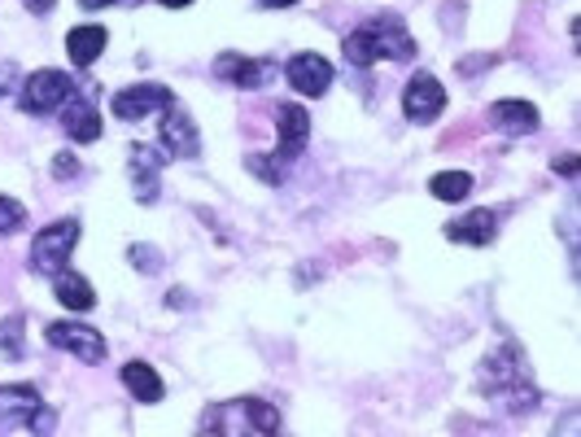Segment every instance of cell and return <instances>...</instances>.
I'll list each match as a JSON object with an SVG mask.
<instances>
[{"label": "cell", "mask_w": 581, "mask_h": 437, "mask_svg": "<svg viewBox=\"0 0 581 437\" xmlns=\"http://www.w3.org/2000/svg\"><path fill=\"white\" fill-rule=\"evenodd\" d=\"M307 141H311V114H307V105L280 101V145H276V154H271V158L249 154L246 167L258 175L262 184H280L284 171H289V163H298V158L307 154Z\"/></svg>", "instance_id": "obj_3"}, {"label": "cell", "mask_w": 581, "mask_h": 437, "mask_svg": "<svg viewBox=\"0 0 581 437\" xmlns=\"http://www.w3.org/2000/svg\"><path fill=\"white\" fill-rule=\"evenodd\" d=\"M87 13H96V9H110V4H132V0H80Z\"/></svg>", "instance_id": "obj_29"}, {"label": "cell", "mask_w": 581, "mask_h": 437, "mask_svg": "<svg viewBox=\"0 0 581 437\" xmlns=\"http://www.w3.org/2000/svg\"><path fill=\"white\" fill-rule=\"evenodd\" d=\"M158 154L154 149H132V193H136V201H145V206H154L158 201Z\"/></svg>", "instance_id": "obj_18"}, {"label": "cell", "mask_w": 581, "mask_h": 437, "mask_svg": "<svg viewBox=\"0 0 581 437\" xmlns=\"http://www.w3.org/2000/svg\"><path fill=\"white\" fill-rule=\"evenodd\" d=\"M490 123H495V132L502 136H529V132H538V105L533 101H516V96H507V101H495L490 105Z\"/></svg>", "instance_id": "obj_14"}, {"label": "cell", "mask_w": 581, "mask_h": 437, "mask_svg": "<svg viewBox=\"0 0 581 437\" xmlns=\"http://www.w3.org/2000/svg\"><path fill=\"white\" fill-rule=\"evenodd\" d=\"M428 193L437 197V201H464L468 193H473V175L468 171H437L428 179Z\"/></svg>", "instance_id": "obj_21"}, {"label": "cell", "mask_w": 581, "mask_h": 437, "mask_svg": "<svg viewBox=\"0 0 581 437\" xmlns=\"http://www.w3.org/2000/svg\"><path fill=\"white\" fill-rule=\"evenodd\" d=\"M62 127H66V136L80 141V145L101 141V110H96V101H92V96H71L66 110H62Z\"/></svg>", "instance_id": "obj_16"}, {"label": "cell", "mask_w": 581, "mask_h": 437, "mask_svg": "<svg viewBox=\"0 0 581 437\" xmlns=\"http://www.w3.org/2000/svg\"><path fill=\"white\" fill-rule=\"evenodd\" d=\"M215 75L219 80H228V84L246 87V92H253V87H267L276 75H280V66L276 62H267V58H246V53H219L215 58Z\"/></svg>", "instance_id": "obj_12"}, {"label": "cell", "mask_w": 581, "mask_h": 437, "mask_svg": "<svg viewBox=\"0 0 581 437\" xmlns=\"http://www.w3.org/2000/svg\"><path fill=\"white\" fill-rule=\"evenodd\" d=\"M495 237H498L495 210H468L464 219L446 223V241H455V246H490Z\"/></svg>", "instance_id": "obj_15"}, {"label": "cell", "mask_w": 581, "mask_h": 437, "mask_svg": "<svg viewBox=\"0 0 581 437\" xmlns=\"http://www.w3.org/2000/svg\"><path fill=\"white\" fill-rule=\"evenodd\" d=\"M13 87H18V66H13V62H4V66H0V96H9Z\"/></svg>", "instance_id": "obj_26"}, {"label": "cell", "mask_w": 581, "mask_h": 437, "mask_svg": "<svg viewBox=\"0 0 581 437\" xmlns=\"http://www.w3.org/2000/svg\"><path fill=\"white\" fill-rule=\"evenodd\" d=\"M0 434H58V412L35 385H0Z\"/></svg>", "instance_id": "obj_5"}, {"label": "cell", "mask_w": 581, "mask_h": 437, "mask_svg": "<svg viewBox=\"0 0 581 437\" xmlns=\"http://www.w3.org/2000/svg\"><path fill=\"white\" fill-rule=\"evenodd\" d=\"M80 171L83 167H80V158H75V154H66V149H62V154L53 158V175H58V179H75Z\"/></svg>", "instance_id": "obj_25"}, {"label": "cell", "mask_w": 581, "mask_h": 437, "mask_svg": "<svg viewBox=\"0 0 581 437\" xmlns=\"http://www.w3.org/2000/svg\"><path fill=\"white\" fill-rule=\"evenodd\" d=\"M22 333H27V315H9L4 324H0V350H4V358L9 363H18L27 346H22Z\"/></svg>", "instance_id": "obj_22"}, {"label": "cell", "mask_w": 581, "mask_h": 437, "mask_svg": "<svg viewBox=\"0 0 581 437\" xmlns=\"http://www.w3.org/2000/svg\"><path fill=\"white\" fill-rule=\"evenodd\" d=\"M573 171H578V154H564V158H556V175H569V179H573Z\"/></svg>", "instance_id": "obj_27"}, {"label": "cell", "mask_w": 581, "mask_h": 437, "mask_svg": "<svg viewBox=\"0 0 581 437\" xmlns=\"http://www.w3.org/2000/svg\"><path fill=\"white\" fill-rule=\"evenodd\" d=\"M481 394L502 398L507 412H529L538 403V389L529 381V367H525L520 350L516 346L490 350V358L481 363Z\"/></svg>", "instance_id": "obj_4"}, {"label": "cell", "mask_w": 581, "mask_h": 437, "mask_svg": "<svg viewBox=\"0 0 581 437\" xmlns=\"http://www.w3.org/2000/svg\"><path fill=\"white\" fill-rule=\"evenodd\" d=\"M44 342L53 350H66L75 354L80 363H101L110 350H105V337L92 329V324H80V320H62V324H49L44 329Z\"/></svg>", "instance_id": "obj_10"}, {"label": "cell", "mask_w": 581, "mask_h": 437, "mask_svg": "<svg viewBox=\"0 0 581 437\" xmlns=\"http://www.w3.org/2000/svg\"><path fill=\"white\" fill-rule=\"evenodd\" d=\"M127 262L141 267V271H158V267H163V259H158L149 246H132V250H127Z\"/></svg>", "instance_id": "obj_24"}, {"label": "cell", "mask_w": 581, "mask_h": 437, "mask_svg": "<svg viewBox=\"0 0 581 437\" xmlns=\"http://www.w3.org/2000/svg\"><path fill=\"white\" fill-rule=\"evenodd\" d=\"M262 9H289V4H298V0H258Z\"/></svg>", "instance_id": "obj_30"}, {"label": "cell", "mask_w": 581, "mask_h": 437, "mask_svg": "<svg viewBox=\"0 0 581 437\" xmlns=\"http://www.w3.org/2000/svg\"><path fill=\"white\" fill-rule=\"evenodd\" d=\"M22 223H27V210H22V201L0 193V237H13Z\"/></svg>", "instance_id": "obj_23"}, {"label": "cell", "mask_w": 581, "mask_h": 437, "mask_svg": "<svg viewBox=\"0 0 581 437\" xmlns=\"http://www.w3.org/2000/svg\"><path fill=\"white\" fill-rule=\"evenodd\" d=\"M284 429L280 412L262 398H228L201 412V434H224V437H271Z\"/></svg>", "instance_id": "obj_2"}, {"label": "cell", "mask_w": 581, "mask_h": 437, "mask_svg": "<svg viewBox=\"0 0 581 437\" xmlns=\"http://www.w3.org/2000/svg\"><path fill=\"white\" fill-rule=\"evenodd\" d=\"M158 141H163L166 158H197V154H201V132H197L193 114H188L179 101H170V105L163 110Z\"/></svg>", "instance_id": "obj_11"}, {"label": "cell", "mask_w": 581, "mask_h": 437, "mask_svg": "<svg viewBox=\"0 0 581 437\" xmlns=\"http://www.w3.org/2000/svg\"><path fill=\"white\" fill-rule=\"evenodd\" d=\"M53 298H58L66 311H92V306H96V293H92V284L83 280L80 271H71V267L53 275Z\"/></svg>", "instance_id": "obj_20"}, {"label": "cell", "mask_w": 581, "mask_h": 437, "mask_svg": "<svg viewBox=\"0 0 581 437\" xmlns=\"http://www.w3.org/2000/svg\"><path fill=\"white\" fill-rule=\"evenodd\" d=\"M22 4H27L35 18H44V13H53V9H58V0H22Z\"/></svg>", "instance_id": "obj_28"}, {"label": "cell", "mask_w": 581, "mask_h": 437, "mask_svg": "<svg viewBox=\"0 0 581 437\" xmlns=\"http://www.w3.org/2000/svg\"><path fill=\"white\" fill-rule=\"evenodd\" d=\"M123 385H127V394L136 398V403H145V407H154V403H163L166 398V385L163 376L149 367V363H141V358H132V363H123Z\"/></svg>", "instance_id": "obj_17"}, {"label": "cell", "mask_w": 581, "mask_h": 437, "mask_svg": "<svg viewBox=\"0 0 581 437\" xmlns=\"http://www.w3.org/2000/svg\"><path fill=\"white\" fill-rule=\"evenodd\" d=\"M158 4H166V9H188L193 0H158Z\"/></svg>", "instance_id": "obj_31"}, {"label": "cell", "mask_w": 581, "mask_h": 437, "mask_svg": "<svg viewBox=\"0 0 581 437\" xmlns=\"http://www.w3.org/2000/svg\"><path fill=\"white\" fill-rule=\"evenodd\" d=\"M170 101H175V92L166 84H132V87H118V92H114L110 110H114L118 123H141V118L163 114Z\"/></svg>", "instance_id": "obj_8"}, {"label": "cell", "mask_w": 581, "mask_h": 437, "mask_svg": "<svg viewBox=\"0 0 581 437\" xmlns=\"http://www.w3.org/2000/svg\"><path fill=\"white\" fill-rule=\"evenodd\" d=\"M284 80L293 84V92L315 101V96H324L332 87V62L320 58V53H293L289 66H284Z\"/></svg>", "instance_id": "obj_13"}, {"label": "cell", "mask_w": 581, "mask_h": 437, "mask_svg": "<svg viewBox=\"0 0 581 437\" xmlns=\"http://www.w3.org/2000/svg\"><path fill=\"white\" fill-rule=\"evenodd\" d=\"M442 110H446V87L437 75H428V71H415L407 87H403V114H407V123H419V127H428V123H437L442 118Z\"/></svg>", "instance_id": "obj_9"}, {"label": "cell", "mask_w": 581, "mask_h": 437, "mask_svg": "<svg viewBox=\"0 0 581 437\" xmlns=\"http://www.w3.org/2000/svg\"><path fill=\"white\" fill-rule=\"evenodd\" d=\"M75 96V80L66 75V71H35L27 84H22V92H18V101H22V110L27 114H35V118H49L58 105H66Z\"/></svg>", "instance_id": "obj_7"}, {"label": "cell", "mask_w": 581, "mask_h": 437, "mask_svg": "<svg viewBox=\"0 0 581 437\" xmlns=\"http://www.w3.org/2000/svg\"><path fill=\"white\" fill-rule=\"evenodd\" d=\"M80 232L83 223L80 219H58V223H49V228H40L35 232V246H31V271L35 275H58V271H66L71 267V254H75V246H80Z\"/></svg>", "instance_id": "obj_6"}, {"label": "cell", "mask_w": 581, "mask_h": 437, "mask_svg": "<svg viewBox=\"0 0 581 437\" xmlns=\"http://www.w3.org/2000/svg\"><path fill=\"white\" fill-rule=\"evenodd\" d=\"M341 53H345V62L359 66V71H367V66H376V62H412L415 35L398 18H376V22L359 27V31H350V35L341 40Z\"/></svg>", "instance_id": "obj_1"}, {"label": "cell", "mask_w": 581, "mask_h": 437, "mask_svg": "<svg viewBox=\"0 0 581 437\" xmlns=\"http://www.w3.org/2000/svg\"><path fill=\"white\" fill-rule=\"evenodd\" d=\"M105 44H110V31L105 27H75L71 35H66V53H71V62L80 66V71H87L101 53H105Z\"/></svg>", "instance_id": "obj_19"}]
</instances>
